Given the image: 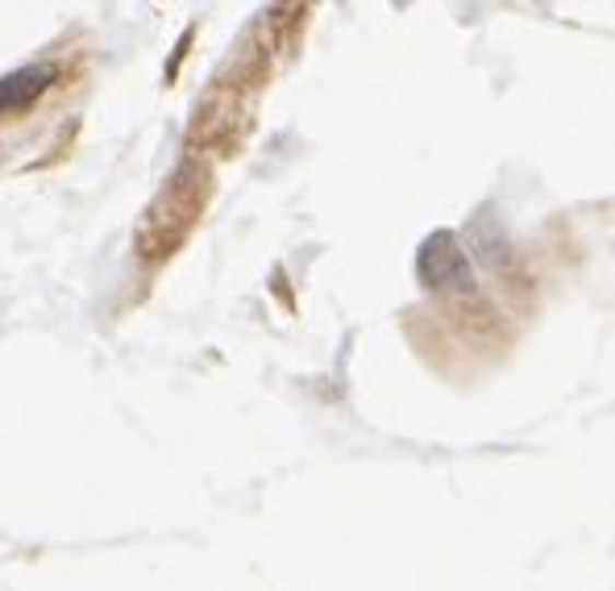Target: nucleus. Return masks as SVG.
<instances>
[{"label": "nucleus", "instance_id": "f257e3e1", "mask_svg": "<svg viewBox=\"0 0 615 591\" xmlns=\"http://www.w3.org/2000/svg\"><path fill=\"white\" fill-rule=\"evenodd\" d=\"M205 196H208V167L187 159L184 167L171 175L154 205L146 209L142 225H138V251L142 258H163L171 254L179 242L187 237V230L196 225V217L205 209Z\"/></svg>", "mask_w": 615, "mask_h": 591}, {"label": "nucleus", "instance_id": "f03ea898", "mask_svg": "<svg viewBox=\"0 0 615 591\" xmlns=\"http://www.w3.org/2000/svg\"><path fill=\"white\" fill-rule=\"evenodd\" d=\"M416 275L420 283L437 296H474V267L466 251H462V237L453 230H437L420 242V254H416Z\"/></svg>", "mask_w": 615, "mask_h": 591}, {"label": "nucleus", "instance_id": "7ed1b4c3", "mask_svg": "<svg viewBox=\"0 0 615 591\" xmlns=\"http://www.w3.org/2000/svg\"><path fill=\"white\" fill-rule=\"evenodd\" d=\"M59 80V67L55 63H34V67H18L9 76H0V117L4 113H21L38 101L46 88Z\"/></svg>", "mask_w": 615, "mask_h": 591}, {"label": "nucleus", "instance_id": "20e7f679", "mask_svg": "<svg viewBox=\"0 0 615 591\" xmlns=\"http://www.w3.org/2000/svg\"><path fill=\"white\" fill-rule=\"evenodd\" d=\"M466 242H471V251L478 254V263H483V267H491L495 275L515 271L512 242H508V233L499 230V221H491L487 212L471 221V230H466Z\"/></svg>", "mask_w": 615, "mask_h": 591}]
</instances>
